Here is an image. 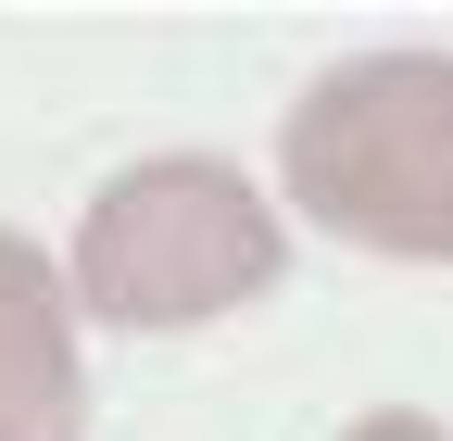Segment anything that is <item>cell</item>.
Returning a JSON list of instances; mask_svg holds the SVG:
<instances>
[{"label": "cell", "mask_w": 453, "mask_h": 441, "mask_svg": "<svg viewBox=\"0 0 453 441\" xmlns=\"http://www.w3.org/2000/svg\"><path fill=\"white\" fill-rule=\"evenodd\" d=\"M277 177L327 240L453 265V50H353L277 114Z\"/></svg>", "instance_id": "6da1fadb"}, {"label": "cell", "mask_w": 453, "mask_h": 441, "mask_svg": "<svg viewBox=\"0 0 453 441\" xmlns=\"http://www.w3.org/2000/svg\"><path fill=\"white\" fill-rule=\"evenodd\" d=\"M64 278L101 328H214L290 278V228L226 151H151L76 214Z\"/></svg>", "instance_id": "7a4b0ae2"}, {"label": "cell", "mask_w": 453, "mask_h": 441, "mask_svg": "<svg viewBox=\"0 0 453 441\" xmlns=\"http://www.w3.org/2000/svg\"><path fill=\"white\" fill-rule=\"evenodd\" d=\"M0 441H88L76 278H64L26 228H0Z\"/></svg>", "instance_id": "3957f363"}, {"label": "cell", "mask_w": 453, "mask_h": 441, "mask_svg": "<svg viewBox=\"0 0 453 441\" xmlns=\"http://www.w3.org/2000/svg\"><path fill=\"white\" fill-rule=\"evenodd\" d=\"M340 441H453V429H441V416H416V404H378V416H353Z\"/></svg>", "instance_id": "277c9868"}]
</instances>
